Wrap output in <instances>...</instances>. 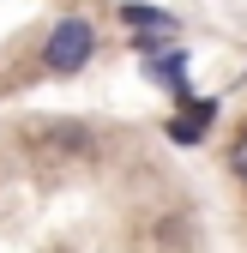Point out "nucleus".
I'll list each match as a JSON object with an SVG mask.
<instances>
[{"label":"nucleus","instance_id":"obj_1","mask_svg":"<svg viewBox=\"0 0 247 253\" xmlns=\"http://www.w3.org/2000/svg\"><path fill=\"white\" fill-rule=\"evenodd\" d=\"M24 145L48 157H90V126L79 121H24Z\"/></svg>","mask_w":247,"mask_h":253},{"label":"nucleus","instance_id":"obj_2","mask_svg":"<svg viewBox=\"0 0 247 253\" xmlns=\"http://www.w3.org/2000/svg\"><path fill=\"white\" fill-rule=\"evenodd\" d=\"M90 48H97V30H90L84 18H67V24H54V37H48L42 60H48L54 73H79L84 60H90Z\"/></svg>","mask_w":247,"mask_h":253},{"label":"nucleus","instance_id":"obj_3","mask_svg":"<svg viewBox=\"0 0 247 253\" xmlns=\"http://www.w3.org/2000/svg\"><path fill=\"white\" fill-rule=\"evenodd\" d=\"M121 18H127V24H145V30H151V24H157V30H175L169 12H157V6H121Z\"/></svg>","mask_w":247,"mask_h":253},{"label":"nucleus","instance_id":"obj_4","mask_svg":"<svg viewBox=\"0 0 247 253\" xmlns=\"http://www.w3.org/2000/svg\"><path fill=\"white\" fill-rule=\"evenodd\" d=\"M229 163H235V175L247 181V139H235V151H229Z\"/></svg>","mask_w":247,"mask_h":253}]
</instances>
